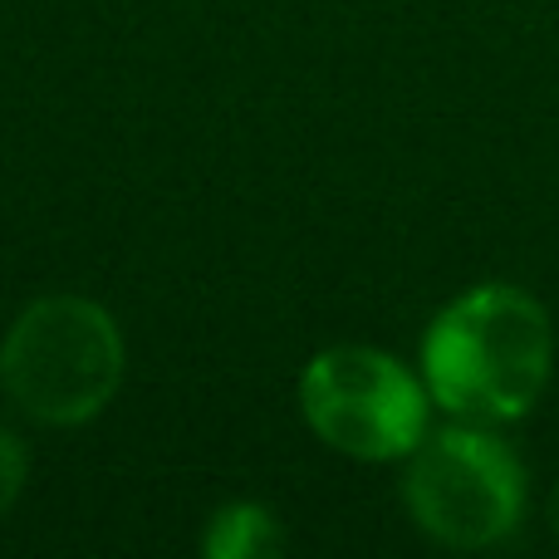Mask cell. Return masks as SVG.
<instances>
[{
    "mask_svg": "<svg viewBox=\"0 0 559 559\" xmlns=\"http://www.w3.org/2000/svg\"><path fill=\"white\" fill-rule=\"evenodd\" d=\"M550 314L515 285L466 289L423 334V383L456 423L501 427L525 417L550 383Z\"/></svg>",
    "mask_w": 559,
    "mask_h": 559,
    "instance_id": "1",
    "label": "cell"
},
{
    "mask_svg": "<svg viewBox=\"0 0 559 559\" xmlns=\"http://www.w3.org/2000/svg\"><path fill=\"white\" fill-rule=\"evenodd\" d=\"M0 383L25 417L74 427L98 417L123 383V334L94 299L49 295L20 309L0 344Z\"/></svg>",
    "mask_w": 559,
    "mask_h": 559,
    "instance_id": "2",
    "label": "cell"
},
{
    "mask_svg": "<svg viewBox=\"0 0 559 559\" xmlns=\"http://www.w3.org/2000/svg\"><path fill=\"white\" fill-rule=\"evenodd\" d=\"M403 501L427 540L447 550H491L511 540L525 515V472L496 432L456 423L407 452Z\"/></svg>",
    "mask_w": 559,
    "mask_h": 559,
    "instance_id": "3",
    "label": "cell"
},
{
    "mask_svg": "<svg viewBox=\"0 0 559 559\" xmlns=\"http://www.w3.org/2000/svg\"><path fill=\"white\" fill-rule=\"evenodd\" d=\"M427 383L393 354L338 344L309 358L299 373V413L314 437L354 462H407L427 437Z\"/></svg>",
    "mask_w": 559,
    "mask_h": 559,
    "instance_id": "4",
    "label": "cell"
},
{
    "mask_svg": "<svg viewBox=\"0 0 559 559\" xmlns=\"http://www.w3.org/2000/svg\"><path fill=\"white\" fill-rule=\"evenodd\" d=\"M202 550L206 559H265V555L285 550V535H280V521L265 506L236 501L212 515Z\"/></svg>",
    "mask_w": 559,
    "mask_h": 559,
    "instance_id": "5",
    "label": "cell"
},
{
    "mask_svg": "<svg viewBox=\"0 0 559 559\" xmlns=\"http://www.w3.org/2000/svg\"><path fill=\"white\" fill-rule=\"evenodd\" d=\"M20 486H25V447H20V437H10L0 427V521L20 501Z\"/></svg>",
    "mask_w": 559,
    "mask_h": 559,
    "instance_id": "6",
    "label": "cell"
},
{
    "mask_svg": "<svg viewBox=\"0 0 559 559\" xmlns=\"http://www.w3.org/2000/svg\"><path fill=\"white\" fill-rule=\"evenodd\" d=\"M550 531L559 535V491H555V501H550Z\"/></svg>",
    "mask_w": 559,
    "mask_h": 559,
    "instance_id": "7",
    "label": "cell"
}]
</instances>
